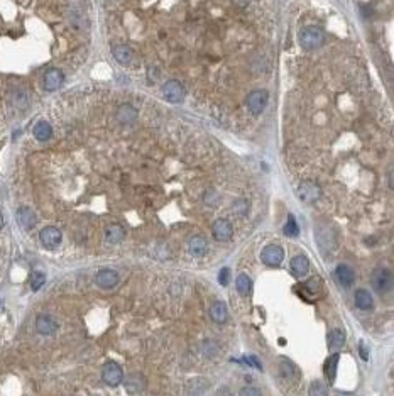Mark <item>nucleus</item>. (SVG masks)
<instances>
[{
    "label": "nucleus",
    "instance_id": "bb28decb",
    "mask_svg": "<svg viewBox=\"0 0 394 396\" xmlns=\"http://www.w3.org/2000/svg\"><path fill=\"white\" fill-rule=\"evenodd\" d=\"M338 359H340V354H334V356H330L327 359L325 362V376L330 383L335 381V376H337V366H338Z\"/></svg>",
    "mask_w": 394,
    "mask_h": 396
},
{
    "label": "nucleus",
    "instance_id": "c85d7f7f",
    "mask_svg": "<svg viewBox=\"0 0 394 396\" xmlns=\"http://www.w3.org/2000/svg\"><path fill=\"white\" fill-rule=\"evenodd\" d=\"M279 371H281V376L286 378V379H291L294 374H296V368H294V364L284 357L279 359Z\"/></svg>",
    "mask_w": 394,
    "mask_h": 396
},
{
    "label": "nucleus",
    "instance_id": "4be33fe9",
    "mask_svg": "<svg viewBox=\"0 0 394 396\" xmlns=\"http://www.w3.org/2000/svg\"><path fill=\"white\" fill-rule=\"evenodd\" d=\"M112 55L113 58L118 61L120 65H129L134 58V53L127 44H117V46L112 48Z\"/></svg>",
    "mask_w": 394,
    "mask_h": 396
},
{
    "label": "nucleus",
    "instance_id": "f257e3e1",
    "mask_svg": "<svg viewBox=\"0 0 394 396\" xmlns=\"http://www.w3.org/2000/svg\"><path fill=\"white\" fill-rule=\"evenodd\" d=\"M298 39L303 49H306V51H315V49H318L325 43V32L317 26H306V27L299 29Z\"/></svg>",
    "mask_w": 394,
    "mask_h": 396
},
{
    "label": "nucleus",
    "instance_id": "f03ea898",
    "mask_svg": "<svg viewBox=\"0 0 394 396\" xmlns=\"http://www.w3.org/2000/svg\"><path fill=\"white\" fill-rule=\"evenodd\" d=\"M371 284L377 293H381V295L389 293L393 290L391 271L386 269V267H377V269L372 271V274H371Z\"/></svg>",
    "mask_w": 394,
    "mask_h": 396
},
{
    "label": "nucleus",
    "instance_id": "7ed1b4c3",
    "mask_svg": "<svg viewBox=\"0 0 394 396\" xmlns=\"http://www.w3.org/2000/svg\"><path fill=\"white\" fill-rule=\"evenodd\" d=\"M296 193L301 201H305V203H313V201H317L318 198L322 197V188H320L315 181L305 180L299 183Z\"/></svg>",
    "mask_w": 394,
    "mask_h": 396
},
{
    "label": "nucleus",
    "instance_id": "20e7f679",
    "mask_svg": "<svg viewBox=\"0 0 394 396\" xmlns=\"http://www.w3.org/2000/svg\"><path fill=\"white\" fill-rule=\"evenodd\" d=\"M269 100V93L266 90H254L247 97V109L252 115H261L264 112Z\"/></svg>",
    "mask_w": 394,
    "mask_h": 396
},
{
    "label": "nucleus",
    "instance_id": "473e14b6",
    "mask_svg": "<svg viewBox=\"0 0 394 396\" xmlns=\"http://www.w3.org/2000/svg\"><path fill=\"white\" fill-rule=\"evenodd\" d=\"M219 281H220V284H224V286H227V284L230 283V269H228V267H224V269H220Z\"/></svg>",
    "mask_w": 394,
    "mask_h": 396
},
{
    "label": "nucleus",
    "instance_id": "4c0bfd02",
    "mask_svg": "<svg viewBox=\"0 0 394 396\" xmlns=\"http://www.w3.org/2000/svg\"><path fill=\"white\" fill-rule=\"evenodd\" d=\"M3 229V213H2V210H0V230Z\"/></svg>",
    "mask_w": 394,
    "mask_h": 396
},
{
    "label": "nucleus",
    "instance_id": "6e6552de",
    "mask_svg": "<svg viewBox=\"0 0 394 396\" xmlns=\"http://www.w3.org/2000/svg\"><path fill=\"white\" fill-rule=\"evenodd\" d=\"M212 234H213V237H215V241L227 242V241H230L233 236V227L227 218H219V220L213 222Z\"/></svg>",
    "mask_w": 394,
    "mask_h": 396
},
{
    "label": "nucleus",
    "instance_id": "9b49d317",
    "mask_svg": "<svg viewBox=\"0 0 394 396\" xmlns=\"http://www.w3.org/2000/svg\"><path fill=\"white\" fill-rule=\"evenodd\" d=\"M117 283H118V273H117V271L109 269V267L98 271L97 284L100 288H104V290H110V288H113Z\"/></svg>",
    "mask_w": 394,
    "mask_h": 396
},
{
    "label": "nucleus",
    "instance_id": "2f4dec72",
    "mask_svg": "<svg viewBox=\"0 0 394 396\" xmlns=\"http://www.w3.org/2000/svg\"><path fill=\"white\" fill-rule=\"evenodd\" d=\"M284 234L288 237H298V234H299V227L296 224V220H294V217L293 215H289L288 217V222H286V225H284Z\"/></svg>",
    "mask_w": 394,
    "mask_h": 396
},
{
    "label": "nucleus",
    "instance_id": "a211bd4d",
    "mask_svg": "<svg viewBox=\"0 0 394 396\" xmlns=\"http://www.w3.org/2000/svg\"><path fill=\"white\" fill-rule=\"evenodd\" d=\"M335 274H337V279L340 281V284H343V286H350V284L355 281L354 269H352L350 266H347V264H338L335 269Z\"/></svg>",
    "mask_w": 394,
    "mask_h": 396
},
{
    "label": "nucleus",
    "instance_id": "c756f323",
    "mask_svg": "<svg viewBox=\"0 0 394 396\" xmlns=\"http://www.w3.org/2000/svg\"><path fill=\"white\" fill-rule=\"evenodd\" d=\"M46 283V274L44 273H41V271H34V273L31 274V278H29V284H31V288H32V291H38L43 288V284Z\"/></svg>",
    "mask_w": 394,
    "mask_h": 396
},
{
    "label": "nucleus",
    "instance_id": "2eb2a0df",
    "mask_svg": "<svg viewBox=\"0 0 394 396\" xmlns=\"http://www.w3.org/2000/svg\"><path fill=\"white\" fill-rule=\"evenodd\" d=\"M115 117H117V121L120 124H124V126H130V124H134L137 121V110L130 104H122L117 109Z\"/></svg>",
    "mask_w": 394,
    "mask_h": 396
},
{
    "label": "nucleus",
    "instance_id": "6ab92c4d",
    "mask_svg": "<svg viewBox=\"0 0 394 396\" xmlns=\"http://www.w3.org/2000/svg\"><path fill=\"white\" fill-rule=\"evenodd\" d=\"M210 317L215 324H224L225 320L228 319V308L225 302H213V305L210 307Z\"/></svg>",
    "mask_w": 394,
    "mask_h": 396
},
{
    "label": "nucleus",
    "instance_id": "412c9836",
    "mask_svg": "<svg viewBox=\"0 0 394 396\" xmlns=\"http://www.w3.org/2000/svg\"><path fill=\"white\" fill-rule=\"evenodd\" d=\"M124 237H125V230L122 225L112 224L105 229V239L109 244H118V242L124 241Z\"/></svg>",
    "mask_w": 394,
    "mask_h": 396
},
{
    "label": "nucleus",
    "instance_id": "5701e85b",
    "mask_svg": "<svg viewBox=\"0 0 394 396\" xmlns=\"http://www.w3.org/2000/svg\"><path fill=\"white\" fill-rule=\"evenodd\" d=\"M32 134H34V137L38 139V141H41V142L49 141V139H51V135H53L51 124L46 122V121H39L34 126V129H32Z\"/></svg>",
    "mask_w": 394,
    "mask_h": 396
},
{
    "label": "nucleus",
    "instance_id": "72a5a7b5",
    "mask_svg": "<svg viewBox=\"0 0 394 396\" xmlns=\"http://www.w3.org/2000/svg\"><path fill=\"white\" fill-rule=\"evenodd\" d=\"M239 396H261V391L257 390V388H252V386H245L240 390Z\"/></svg>",
    "mask_w": 394,
    "mask_h": 396
},
{
    "label": "nucleus",
    "instance_id": "9d476101",
    "mask_svg": "<svg viewBox=\"0 0 394 396\" xmlns=\"http://www.w3.org/2000/svg\"><path fill=\"white\" fill-rule=\"evenodd\" d=\"M261 259H262V263L268 264V266H279V264L282 263V259H284V251H282V247L271 244L262 249Z\"/></svg>",
    "mask_w": 394,
    "mask_h": 396
},
{
    "label": "nucleus",
    "instance_id": "ddd939ff",
    "mask_svg": "<svg viewBox=\"0 0 394 396\" xmlns=\"http://www.w3.org/2000/svg\"><path fill=\"white\" fill-rule=\"evenodd\" d=\"M122 381H124V386H125L127 393H130V395L141 393V391L146 388L144 376H141V374H137V373L129 374V376H127L125 379H122Z\"/></svg>",
    "mask_w": 394,
    "mask_h": 396
},
{
    "label": "nucleus",
    "instance_id": "f8f14e48",
    "mask_svg": "<svg viewBox=\"0 0 394 396\" xmlns=\"http://www.w3.org/2000/svg\"><path fill=\"white\" fill-rule=\"evenodd\" d=\"M17 222L24 230H31V229H34L36 224H38V217H36V213L32 208L20 207L17 210Z\"/></svg>",
    "mask_w": 394,
    "mask_h": 396
},
{
    "label": "nucleus",
    "instance_id": "7c9ffc66",
    "mask_svg": "<svg viewBox=\"0 0 394 396\" xmlns=\"http://www.w3.org/2000/svg\"><path fill=\"white\" fill-rule=\"evenodd\" d=\"M308 395L310 396H327L328 391H327V386L323 385L322 381H313L310 385V390H308Z\"/></svg>",
    "mask_w": 394,
    "mask_h": 396
},
{
    "label": "nucleus",
    "instance_id": "c9c22d12",
    "mask_svg": "<svg viewBox=\"0 0 394 396\" xmlns=\"http://www.w3.org/2000/svg\"><path fill=\"white\" fill-rule=\"evenodd\" d=\"M359 349H360V357H362L364 361H367V359H369V352H367V347H365L364 342H360V344H359Z\"/></svg>",
    "mask_w": 394,
    "mask_h": 396
},
{
    "label": "nucleus",
    "instance_id": "423d86ee",
    "mask_svg": "<svg viewBox=\"0 0 394 396\" xmlns=\"http://www.w3.org/2000/svg\"><path fill=\"white\" fill-rule=\"evenodd\" d=\"M161 93L168 102H171V104H179V102H183L184 93L186 92H184V86L179 83V81L169 80L163 85Z\"/></svg>",
    "mask_w": 394,
    "mask_h": 396
},
{
    "label": "nucleus",
    "instance_id": "1a4fd4ad",
    "mask_svg": "<svg viewBox=\"0 0 394 396\" xmlns=\"http://www.w3.org/2000/svg\"><path fill=\"white\" fill-rule=\"evenodd\" d=\"M64 83V75L63 71L58 68H49L46 73H44L43 78V85L46 92H56V90L61 88V85Z\"/></svg>",
    "mask_w": 394,
    "mask_h": 396
},
{
    "label": "nucleus",
    "instance_id": "58836bf2",
    "mask_svg": "<svg viewBox=\"0 0 394 396\" xmlns=\"http://www.w3.org/2000/svg\"><path fill=\"white\" fill-rule=\"evenodd\" d=\"M337 396H354V395H352V393H338Z\"/></svg>",
    "mask_w": 394,
    "mask_h": 396
},
{
    "label": "nucleus",
    "instance_id": "b1692460",
    "mask_svg": "<svg viewBox=\"0 0 394 396\" xmlns=\"http://www.w3.org/2000/svg\"><path fill=\"white\" fill-rule=\"evenodd\" d=\"M355 305L360 310H371L374 307V300L372 295L367 290H357L355 291Z\"/></svg>",
    "mask_w": 394,
    "mask_h": 396
},
{
    "label": "nucleus",
    "instance_id": "39448f33",
    "mask_svg": "<svg viewBox=\"0 0 394 396\" xmlns=\"http://www.w3.org/2000/svg\"><path fill=\"white\" fill-rule=\"evenodd\" d=\"M102 379H104L105 385L109 386H118L122 383V379H124V371H122L120 364H117V362L110 361L107 362L104 366V369H102Z\"/></svg>",
    "mask_w": 394,
    "mask_h": 396
},
{
    "label": "nucleus",
    "instance_id": "0eeeda50",
    "mask_svg": "<svg viewBox=\"0 0 394 396\" xmlns=\"http://www.w3.org/2000/svg\"><path fill=\"white\" fill-rule=\"evenodd\" d=\"M39 241H41V244L46 247V249H56V247L61 244V241H63V234H61V230L58 229V227L48 225L41 230Z\"/></svg>",
    "mask_w": 394,
    "mask_h": 396
},
{
    "label": "nucleus",
    "instance_id": "393cba45",
    "mask_svg": "<svg viewBox=\"0 0 394 396\" xmlns=\"http://www.w3.org/2000/svg\"><path fill=\"white\" fill-rule=\"evenodd\" d=\"M345 344V332L342 329H334L330 333H328V347L338 350L343 347Z\"/></svg>",
    "mask_w": 394,
    "mask_h": 396
},
{
    "label": "nucleus",
    "instance_id": "dca6fc26",
    "mask_svg": "<svg viewBox=\"0 0 394 396\" xmlns=\"http://www.w3.org/2000/svg\"><path fill=\"white\" fill-rule=\"evenodd\" d=\"M188 251H190V254L195 256V258H202V256L207 254V251H208L207 239L202 237V236L191 237L190 242H188Z\"/></svg>",
    "mask_w": 394,
    "mask_h": 396
},
{
    "label": "nucleus",
    "instance_id": "cd10ccee",
    "mask_svg": "<svg viewBox=\"0 0 394 396\" xmlns=\"http://www.w3.org/2000/svg\"><path fill=\"white\" fill-rule=\"evenodd\" d=\"M12 104L17 109H26L27 104H29V95H27L26 90H14L12 92Z\"/></svg>",
    "mask_w": 394,
    "mask_h": 396
},
{
    "label": "nucleus",
    "instance_id": "e433bc0d",
    "mask_svg": "<svg viewBox=\"0 0 394 396\" xmlns=\"http://www.w3.org/2000/svg\"><path fill=\"white\" fill-rule=\"evenodd\" d=\"M233 3H235V5L244 7V5H247V3H249V0H233Z\"/></svg>",
    "mask_w": 394,
    "mask_h": 396
},
{
    "label": "nucleus",
    "instance_id": "a878e982",
    "mask_svg": "<svg viewBox=\"0 0 394 396\" xmlns=\"http://www.w3.org/2000/svg\"><path fill=\"white\" fill-rule=\"evenodd\" d=\"M235 286L242 296H249L250 291H252V279L247 274H239L235 279Z\"/></svg>",
    "mask_w": 394,
    "mask_h": 396
},
{
    "label": "nucleus",
    "instance_id": "aec40b11",
    "mask_svg": "<svg viewBox=\"0 0 394 396\" xmlns=\"http://www.w3.org/2000/svg\"><path fill=\"white\" fill-rule=\"evenodd\" d=\"M291 271H293L294 276H305L308 271H310V261H308L306 256L299 254V256H294L293 259H291Z\"/></svg>",
    "mask_w": 394,
    "mask_h": 396
},
{
    "label": "nucleus",
    "instance_id": "4468645a",
    "mask_svg": "<svg viewBox=\"0 0 394 396\" xmlns=\"http://www.w3.org/2000/svg\"><path fill=\"white\" fill-rule=\"evenodd\" d=\"M36 329H38V332L43 333V335H53V333H56V330H58V324H56V320L53 319V317L39 315L38 319H36Z\"/></svg>",
    "mask_w": 394,
    "mask_h": 396
},
{
    "label": "nucleus",
    "instance_id": "f3484780",
    "mask_svg": "<svg viewBox=\"0 0 394 396\" xmlns=\"http://www.w3.org/2000/svg\"><path fill=\"white\" fill-rule=\"evenodd\" d=\"M208 386H210V381L205 378H195V379H190L186 385V395L188 396H200L203 395L205 391L208 390Z\"/></svg>",
    "mask_w": 394,
    "mask_h": 396
},
{
    "label": "nucleus",
    "instance_id": "f704fd0d",
    "mask_svg": "<svg viewBox=\"0 0 394 396\" xmlns=\"http://www.w3.org/2000/svg\"><path fill=\"white\" fill-rule=\"evenodd\" d=\"M247 208H249V203L245 200H237L235 203H233V210L239 212L240 215H244V213L247 212Z\"/></svg>",
    "mask_w": 394,
    "mask_h": 396
}]
</instances>
